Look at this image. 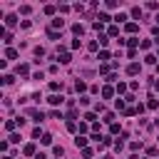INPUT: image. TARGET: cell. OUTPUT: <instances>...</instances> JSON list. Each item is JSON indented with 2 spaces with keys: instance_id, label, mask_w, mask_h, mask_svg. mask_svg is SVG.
<instances>
[{
  "instance_id": "cell-21",
  "label": "cell",
  "mask_w": 159,
  "mask_h": 159,
  "mask_svg": "<svg viewBox=\"0 0 159 159\" xmlns=\"http://www.w3.org/2000/svg\"><path fill=\"white\" fill-rule=\"evenodd\" d=\"M0 82H2V84H12V82H15V77H12V75H2V80H0Z\"/></svg>"
},
{
  "instance_id": "cell-20",
  "label": "cell",
  "mask_w": 159,
  "mask_h": 159,
  "mask_svg": "<svg viewBox=\"0 0 159 159\" xmlns=\"http://www.w3.org/2000/svg\"><path fill=\"white\" fill-rule=\"evenodd\" d=\"M47 37H50V40H60V32H57V30H52V27H50V30H47Z\"/></svg>"
},
{
  "instance_id": "cell-7",
  "label": "cell",
  "mask_w": 159,
  "mask_h": 159,
  "mask_svg": "<svg viewBox=\"0 0 159 159\" xmlns=\"http://www.w3.org/2000/svg\"><path fill=\"white\" fill-rule=\"evenodd\" d=\"M127 75H132V77H134V75H139V65H137V62L127 65Z\"/></svg>"
},
{
  "instance_id": "cell-16",
  "label": "cell",
  "mask_w": 159,
  "mask_h": 159,
  "mask_svg": "<svg viewBox=\"0 0 159 159\" xmlns=\"http://www.w3.org/2000/svg\"><path fill=\"white\" fill-rule=\"evenodd\" d=\"M75 89H77V92L82 94V92H87V84H84L82 80H77V84H75Z\"/></svg>"
},
{
  "instance_id": "cell-26",
  "label": "cell",
  "mask_w": 159,
  "mask_h": 159,
  "mask_svg": "<svg viewBox=\"0 0 159 159\" xmlns=\"http://www.w3.org/2000/svg\"><path fill=\"white\" fill-rule=\"evenodd\" d=\"M55 10H57L55 5H45V15H55Z\"/></svg>"
},
{
  "instance_id": "cell-9",
  "label": "cell",
  "mask_w": 159,
  "mask_h": 159,
  "mask_svg": "<svg viewBox=\"0 0 159 159\" xmlns=\"http://www.w3.org/2000/svg\"><path fill=\"white\" fill-rule=\"evenodd\" d=\"M117 35H119V27L117 25H109L107 27V37H117Z\"/></svg>"
},
{
  "instance_id": "cell-28",
  "label": "cell",
  "mask_w": 159,
  "mask_h": 159,
  "mask_svg": "<svg viewBox=\"0 0 159 159\" xmlns=\"http://www.w3.org/2000/svg\"><path fill=\"white\" fill-rule=\"evenodd\" d=\"M20 12H22V15H30V12H32V7H30V5H22V7H20Z\"/></svg>"
},
{
  "instance_id": "cell-17",
  "label": "cell",
  "mask_w": 159,
  "mask_h": 159,
  "mask_svg": "<svg viewBox=\"0 0 159 159\" xmlns=\"http://www.w3.org/2000/svg\"><path fill=\"white\" fill-rule=\"evenodd\" d=\"M84 119H87L89 124H94V122H97V112H87V114H84Z\"/></svg>"
},
{
  "instance_id": "cell-15",
  "label": "cell",
  "mask_w": 159,
  "mask_h": 159,
  "mask_svg": "<svg viewBox=\"0 0 159 159\" xmlns=\"http://www.w3.org/2000/svg\"><path fill=\"white\" fill-rule=\"evenodd\" d=\"M15 127H17V119H7V122H5V129H7V132H15Z\"/></svg>"
},
{
  "instance_id": "cell-35",
  "label": "cell",
  "mask_w": 159,
  "mask_h": 159,
  "mask_svg": "<svg viewBox=\"0 0 159 159\" xmlns=\"http://www.w3.org/2000/svg\"><path fill=\"white\" fill-rule=\"evenodd\" d=\"M139 47H142V50H149V47H152V42H149V40H142V45H139Z\"/></svg>"
},
{
  "instance_id": "cell-40",
  "label": "cell",
  "mask_w": 159,
  "mask_h": 159,
  "mask_svg": "<svg viewBox=\"0 0 159 159\" xmlns=\"http://www.w3.org/2000/svg\"><path fill=\"white\" fill-rule=\"evenodd\" d=\"M82 157H84V159H89V157H92V149H89V147H87V149H82Z\"/></svg>"
},
{
  "instance_id": "cell-12",
  "label": "cell",
  "mask_w": 159,
  "mask_h": 159,
  "mask_svg": "<svg viewBox=\"0 0 159 159\" xmlns=\"http://www.w3.org/2000/svg\"><path fill=\"white\" fill-rule=\"evenodd\" d=\"M22 154H25V157H32V154H35V144H25V147H22Z\"/></svg>"
},
{
  "instance_id": "cell-42",
  "label": "cell",
  "mask_w": 159,
  "mask_h": 159,
  "mask_svg": "<svg viewBox=\"0 0 159 159\" xmlns=\"http://www.w3.org/2000/svg\"><path fill=\"white\" fill-rule=\"evenodd\" d=\"M35 159H47V157H45V154L40 152V154H35Z\"/></svg>"
},
{
  "instance_id": "cell-2",
  "label": "cell",
  "mask_w": 159,
  "mask_h": 159,
  "mask_svg": "<svg viewBox=\"0 0 159 159\" xmlns=\"http://www.w3.org/2000/svg\"><path fill=\"white\" fill-rule=\"evenodd\" d=\"M114 92H117V89H114L112 84H104V87H102V97H104V99H109V97H114Z\"/></svg>"
},
{
  "instance_id": "cell-23",
  "label": "cell",
  "mask_w": 159,
  "mask_h": 159,
  "mask_svg": "<svg viewBox=\"0 0 159 159\" xmlns=\"http://www.w3.org/2000/svg\"><path fill=\"white\" fill-rule=\"evenodd\" d=\"M104 122L107 124H114V112H104Z\"/></svg>"
},
{
  "instance_id": "cell-30",
  "label": "cell",
  "mask_w": 159,
  "mask_h": 159,
  "mask_svg": "<svg viewBox=\"0 0 159 159\" xmlns=\"http://www.w3.org/2000/svg\"><path fill=\"white\" fill-rule=\"evenodd\" d=\"M2 42H5V45H10V42H12V35H10V32H5V35H2Z\"/></svg>"
},
{
  "instance_id": "cell-38",
  "label": "cell",
  "mask_w": 159,
  "mask_h": 159,
  "mask_svg": "<svg viewBox=\"0 0 159 159\" xmlns=\"http://www.w3.org/2000/svg\"><path fill=\"white\" fill-rule=\"evenodd\" d=\"M117 109H127V102L124 99H117Z\"/></svg>"
},
{
  "instance_id": "cell-34",
  "label": "cell",
  "mask_w": 159,
  "mask_h": 159,
  "mask_svg": "<svg viewBox=\"0 0 159 159\" xmlns=\"http://www.w3.org/2000/svg\"><path fill=\"white\" fill-rule=\"evenodd\" d=\"M114 20H117V22H124V20H129V17H127V15H124V12H119V15H117V17H114Z\"/></svg>"
},
{
  "instance_id": "cell-1",
  "label": "cell",
  "mask_w": 159,
  "mask_h": 159,
  "mask_svg": "<svg viewBox=\"0 0 159 159\" xmlns=\"http://www.w3.org/2000/svg\"><path fill=\"white\" fill-rule=\"evenodd\" d=\"M57 60H60V65H67L72 57H70V52H67L65 47H60V50H57Z\"/></svg>"
},
{
  "instance_id": "cell-27",
  "label": "cell",
  "mask_w": 159,
  "mask_h": 159,
  "mask_svg": "<svg viewBox=\"0 0 159 159\" xmlns=\"http://www.w3.org/2000/svg\"><path fill=\"white\" fill-rule=\"evenodd\" d=\"M147 107H149V109H157V107H159V99H149Z\"/></svg>"
},
{
  "instance_id": "cell-3",
  "label": "cell",
  "mask_w": 159,
  "mask_h": 159,
  "mask_svg": "<svg viewBox=\"0 0 159 159\" xmlns=\"http://www.w3.org/2000/svg\"><path fill=\"white\" fill-rule=\"evenodd\" d=\"M87 142H89V139H87L84 134H77V137H75V144H77L80 149H87Z\"/></svg>"
},
{
  "instance_id": "cell-44",
  "label": "cell",
  "mask_w": 159,
  "mask_h": 159,
  "mask_svg": "<svg viewBox=\"0 0 159 159\" xmlns=\"http://www.w3.org/2000/svg\"><path fill=\"white\" fill-rule=\"evenodd\" d=\"M154 89H157V92H159V80H157V82H154Z\"/></svg>"
},
{
  "instance_id": "cell-33",
  "label": "cell",
  "mask_w": 159,
  "mask_h": 159,
  "mask_svg": "<svg viewBox=\"0 0 159 159\" xmlns=\"http://www.w3.org/2000/svg\"><path fill=\"white\" fill-rule=\"evenodd\" d=\"M104 5H107V7H109V10H114V7H117V0H107V2H104Z\"/></svg>"
},
{
  "instance_id": "cell-6",
  "label": "cell",
  "mask_w": 159,
  "mask_h": 159,
  "mask_svg": "<svg viewBox=\"0 0 159 159\" xmlns=\"http://www.w3.org/2000/svg\"><path fill=\"white\" fill-rule=\"evenodd\" d=\"M124 30H127L129 35H134V32L139 30V25H137V22H124Z\"/></svg>"
},
{
  "instance_id": "cell-4",
  "label": "cell",
  "mask_w": 159,
  "mask_h": 159,
  "mask_svg": "<svg viewBox=\"0 0 159 159\" xmlns=\"http://www.w3.org/2000/svg\"><path fill=\"white\" fill-rule=\"evenodd\" d=\"M27 114H30V117H32L35 122H42V119H45V114H42L40 109H27Z\"/></svg>"
},
{
  "instance_id": "cell-32",
  "label": "cell",
  "mask_w": 159,
  "mask_h": 159,
  "mask_svg": "<svg viewBox=\"0 0 159 159\" xmlns=\"http://www.w3.org/2000/svg\"><path fill=\"white\" fill-rule=\"evenodd\" d=\"M99 144H102V147H109V144H112V139H109V137H102V139H99Z\"/></svg>"
},
{
  "instance_id": "cell-41",
  "label": "cell",
  "mask_w": 159,
  "mask_h": 159,
  "mask_svg": "<svg viewBox=\"0 0 159 159\" xmlns=\"http://www.w3.org/2000/svg\"><path fill=\"white\" fill-rule=\"evenodd\" d=\"M152 35H154V37H157V40H159V25H157V27H154V30H152Z\"/></svg>"
},
{
  "instance_id": "cell-46",
  "label": "cell",
  "mask_w": 159,
  "mask_h": 159,
  "mask_svg": "<svg viewBox=\"0 0 159 159\" xmlns=\"http://www.w3.org/2000/svg\"><path fill=\"white\" fill-rule=\"evenodd\" d=\"M102 159H109V157H102Z\"/></svg>"
},
{
  "instance_id": "cell-25",
  "label": "cell",
  "mask_w": 159,
  "mask_h": 159,
  "mask_svg": "<svg viewBox=\"0 0 159 159\" xmlns=\"http://www.w3.org/2000/svg\"><path fill=\"white\" fill-rule=\"evenodd\" d=\"M40 142H42V144H52V134H47V132H45V134L40 137Z\"/></svg>"
},
{
  "instance_id": "cell-31",
  "label": "cell",
  "mask_w": 159,
  "mask_h": 159,
  "mask_svg": "<svg viewBox=\"0 0 159 159\" xmlns=\"http://www.w3.org/2000/svg\"><path fill=\"white\" fill-rule=\"evenodd\" d=\"M109 70H112V65H102V67H99V72H102V75H109Z\"/></svg>"
},
{
  "instance_id": "cell-8",
  "label": "cell",
  "mask_w": 159,
  "mask_h": 159,
  "mask_svg": "<svg viewBox=\"0 0 159 159\" xmlns=\"http://www.w3.org/2000/svg\"><path fill=\"white\" fill-rule=\"evenodd\" d=\"M5 25H7V27H15V25H17V15H7V17H5Z\"/></svg>"
},
{
  "instance_id": "cell-39",
  "label": "cell",
  "mask_w": 159,
  "mask_h": 159,
  "mask_svg": "<svg viewBox=\"0 0 159 159\" xmlns=\"http://www.w3.org/2000/svg\"><path fill=\"white\" fill-rule=\"evenodd\" d=\"M109 132H112V134H117V132H119V124H117V122H114V124H109Z\"/></svg>"
},
{
  "instance_id": "cell-36",
  "label": "cell",
  "mask_w": 159,
  "mask_h": 159,
  "mask_svg": "<svg viewBox=\"0 0 159 159\" xmlns=\"http://www.w3.org/2000/svg\"><path fill=\"white\" fill-rule=\"evenodd\" d=\"M99 60H109V52L107 50H99Z\"/></svg>"
},
{
  "instance_id": "cell-11",
  "label": "cell",
  "mask_w": 159,
  "mask_h": 159,
  "mask_svg": "<svg viewBox=\"0 0 159 159\" xmlns=\"http://www.w3.org/2000/svg\"><path fill=\"white\" fill-rule=\"evenodd\" d=\"M62 99H65V97H60V94H50V97H47L50 104H62Z\"/></svg>"
},
{
  "instance_id": "cell-18",
  "label": "cell",
  "mask_w": 159,
  "mask_h": 159,
  "mask_svg": "<svg viewBox=\"0 0 159 159\" xmlns=\"http://www.w3.org/2000/svg\"><path fill=\"white\" fill-rule=\"evenodd\" d=\"M109 20H112V17H109L107 12H99V17H97V22H102V25H104V22H109Z\"/></svg>"
},
{
  "instance_id": "cell-10",
  "label": "cell",
  "mask_w": 159,
  "mask_h": 159,
  "mask_svg": "<svg viewBox=\"0 0 159 159\" xmlns=\"http://www.w3.org/2000/svg\"><path fill=\"white\" fill-rule=\"evenodd\" d=\"M5 57H7V60H17V50H15V47H7V50H5Z\"/></svg>"
},
{
  "instance_id": "cell-13",
  "label": "cell",
  "mask_w": 159,
  "mask_h": 159,
  "mask_svg": "<svg viewBox=\"0 0 159 159\" xmlns=\"http://www.w3.org/2000/svg\"><path fill=\"white\" fill-rule=\"evenodd\" d=\"M62 27H65V20L55 17V20H52V30H62Z\"/></svg>"
},
{
  "instance_id": "cell-22",
  "label": "cell",
  "mask_w": 159,
  "mask_h": 159,
  "mask_svg": "<svg viewBox=\"0 0 159 159\" xmlns=\"http://www.w3.org/2000/svg\"><path fill=\"white\" fill-rule=\"evenodd\" d=\"M114 89H117V94H124V92H127V84H124V82H117Z\"/></svg>"
},
{
  "instance_id": "cell-24",
  "label": "cell",
  "mask_w": 159,
  "mask_h": 159,
  "mask_svg": "<svg viewBox=\"0 0 159 159\" xmlns=\"http://www.w3.org/2000/svg\"><path fill=\"white\" fill-rule=\"evenodd\" d=\"M7 142H10V144H20V134H15V132H12V134L7 137Z\"/></svg>"
},
{
  "instance_id": "cell-19",
  "label": "cell",
  "mask_w": 159,
  "mask_h": 159,
  "mask_svg": "<svg viewBox=\"0 0 159 159\" xmlns=\"http://www.w3.org/2000/svg\"><path fill=\"white\" fill-rule=\"evenodd\" d=\"M72 32H75V35H77V37H80V35H82V32H84V27H82V25H80V22H77V25H72Z\"/></svg>"
},
{
  "instance_id": "cell-5",
  "label": "cell",
  "mask_w": 159,
  "mask_h": 159,
  "mask_svg": "<svg viewBox=\"0 0 159 159\" xmlns=\"http://www.w3.org/2000/svg\"><path fill=\"white\" fill-rule=\"evenodd\" d=\"M119 45H129V50H134V47L139 45V40H137V37H129V40H119Z\"/></svg>"
},
{
  "instance_id": "cell-14",
  "label": "cell",
  "mask_w": 159,
  "mask_h": 159,
  "mask_svg": "<svg viewBox=\"0 0 159 159\" xmlns=\"http://www.w3.org/2000/svg\"><path fill=\"white\" fill-rule=\"evenodd\" d=\"M17 75H20V77H27V75H30V67H27V65H20V67H17Z\"/></svg>"
},
{
  "instance_id": "cell-45",
  "label": "cell",
  "mask_w": 159,
  "mask_h": 159,
  "mask_svg": "<svg viewBox=\"0 0 159 159\" xmlns=\"http://www.w3.org/2000/svg\"><path fill=\"white\" fill-rule=\"evenodd\" d=\"M157 22H159V15H157Z\"/></svg>"
},
{
  "instance_id": "cell-37",
  "label": "cell",
  "mask_w": 159,
  "mask_h": 159,
  "mask_svg": "<svg viewBox=\"0 0 159 159\" xmlns=\"http://www.w3.org/2000/svg\"><path fill=\"white\" fill-rule=\"evenodd\" d=\"M60 87H62V84H60V82H50V89H52V92H57V89H60Z\"/></svg>"
},
{
  "instance_id": "cell-29",
  "label": "cell",
  "mask_w": 159,
  "mask_h": 159,
  "mask_svg": "<svg viewBox=\"0 0 159 159\" xmlns=\"http://www.w3.org/2000/svg\"><path fill=\"white\" fill-rule=\"evenodd\" d=\"M132 17H142V7H132Z\"/></svg>"
},
{
  "instance_id": "cell-43",
  "label": "cell",
  "mask_w": 159,
  "mask_h": 159,
  "mask_svg": "<svg viewBox=\"0 0 159 159\" xmlns=\"http://www.w3.org/2000/svg\"><path fill=\"white\" fill-rule=\"evenodd\" d=\"M2 159H15V157H12V154H5V157H2Z\"/></svg>"
}]
</instances>
